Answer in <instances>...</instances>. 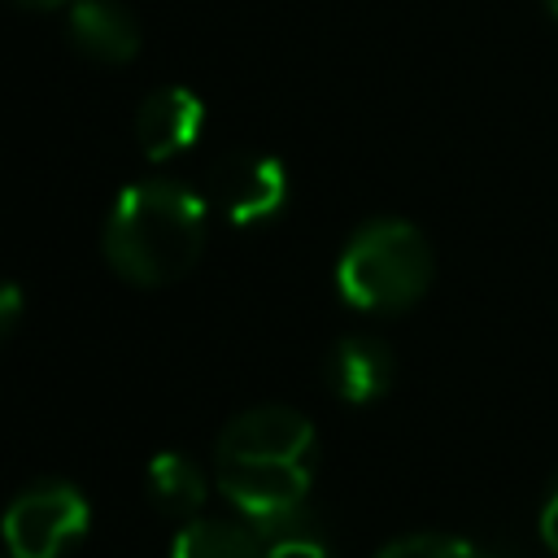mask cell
<instances>
[{"mask_svg":"<svg viewBox=\"0 0 558 558\" xmlns=\"http://www.w3.org/2000/svg\"><path fill=\"white\" fill-rule=\"evenodd\" d=\"M92 527L87 497L65 480H39L22 488L0 519L9 558H65Z\"/></svg>","mask_w":558,"mask_h":558,"instance_id":"cell-4","label":"cell"},{"mask_svg":"<svg viewBox=\"0 0 558 558\" xmlns=\"http://www.w3.org/2000/svg\"><path fill=\"white\" fill-rule=\"evenodd\" d=\"M205 196L227 222L257 227L283 209L288 174L266 153H222L205 174Z\"/></svg>","mask_w":558,"mask_h":558,"instance_id":"cell-5","label":"cell"},{"mask_svg":"<svg viewBox=\"0 0 558 558\" xmlns=\"http://www.w3.org/2000/svg\"><path fill=\"white\" fill-rule=\"evenodd\" d=\"M262 541H266V558H331V545L314 527H305L301 514L262 532Z\"/></svg>","mask_w":558,"mask_h":558,"instance_id":"cell-12","label":"cell"},{"mask_svg":"<svg viewBox=\"0 0 558 558\" xmlns=\"http://www.w3.org/2000/svg\"><path fill=\"white\" fill-rule=\"evenodd\" d=\"M13 4H22V9H39V13H52V9H65L70 0H13Z\"/></svg>","mask_w":558,"mask_h":558,"instance_id":"cell-15","label":"cell"},{"mask_svg":"<svg viewBox=\"0 0 558 558\" xmlns=\"http://www.w3.org/2000/svg\"><path fill=\"white\" fill-rule=\"evenodd\" d=\"M170 558H266V541L253 523L201 514L174 532Z\"/></svg>","mask_w":558,"mask_h":558,"instance_id":"cell-10","label":"cell"},{"mask_svg":"<svg viewBox=\"0 0 558 558\" xmlns=\"http://www.w3.org/2000/svg\"><path fill=\"white\" fill-rule=\"evenodd\" d=\"M541 536H545V545L558 554V484L549 488V497H545V506H541Z\"/></svg>","mask_w":558,"mask_h":558,"instance_id":"cell-14","label":"cell"},{"mask_svg":"<svg viewBox=\"0 0 558 558\" xmlns=\"http://www.w3.org/2000/svg\"><path fill=\"white\" fill-rule=\"evenodd\" d=\"M201 118H205V105L192 87H179V83L153 87L135 109V144L148 161H170L196 144Z\"/></svg>","mask_w":558,"mask_h":558,"instance_id":"cell-6","label":"cell"},{"mask_svg":"<svg viewBox=\"0 0 558 558\" xmlns=\"http://www.w3.org/2000/svg\"><path fill=\"white\" fill-rule=\"evenodd\" d=\"M545 9H549V13H554V17H558V0H545Z\"/></svg>","mask_w":558,"mask_h":558,"instance_id":"cell-16","label":"cell"},{"mask_svg":"<svg viewBox=\"0 0 558 558\" xmlns=\"http://www.w3.org/2000/svg\"><path fill=\"white\" fill-rule=\"evenodd\" d=\"M327 388L349 405H371L392 388V349L375 336H344L323 362Z\"/></svg>","mask_w":558,"mask_h":558,"instance_id":"cell-8","label":"cell"},{"mask_svg":"<svg viewBox=\"0 0 558 558\" xmlns=\"http://www.w3.org/2000/svg\"><path fill=\"white\" fill-rule=\"evenodd\" d=\"M205 497H209V480H205V471H201L196 458L166 449V453H157L148 462V501L166 519H174V523L201 519Z\"/></svg>","mask_w":558,"mask_h":558,"instance_id":"cell-9","label":"cell"},{"mask_svg":"<svg viewBox=\"0 0 558 558\" xmlns=\"http://www.w3.org/2000/svg\"><path fill=\"white\" fill-rule=\"evenodd\" d=\"M65 35L96 65H126L140 52V22L122 0H74Z\"/></svg>","mask_w":558,"mask_h":558,"instance_id":"cell-7","label":"cell"},{"mask_svg":"<svg viewBox=\"0 0 558 558\" xmlns=\"http://www.w3.org/2000/svg\"><path fill=\"white\" fill-rule=\"evenodd\" d=\"M214 484L257 532L296 519L314 484V423L292 405L231 414L214 440Z\"/></svg>","mask_w":558,"mask_h":558,"instance_id":"cell-1","label":"cell"},{"mask_svg":"<svg viewBox=\"0 0 558 558\" xmlns=\"http://www.w3.org/2000/svg\"><path fill=\"white\" fill-rule=\"evenodd\" d=\"M436 257L427 235L405 218L362 222L336 262V288L344 305L362 314H401L432 288Z\"/></svg>","mask_w":558,"mask_h":558,"instance_id":"cell-3","label":"cell"},{"mask_svg":"<svg viewBox=\"0 0 558 558\" xmlns=\"http://www.w3.org/2000/svg\"><path fill=\"white\" fill-rule=\"evenodd\" d=\"M375 558H488V554L449 532H410V536L388 541Z\"/></svg>","mask_w":558,"mask_h":558,"instance_id":"cell-11","label":"cell"},{"mask_svg":"<svg viewBox=\"0 0 558 558\" xmlns=\"http://www.w3.org/2000/svg\"><path fill=\"white\" fill-rule=\"evenodd\" d=\"M209 240V201L183 179L126 183L100 227L105 262L135 288H166L183 279Z\"/></svg>","mask_w":558,"mask_h":558,"instance_id":"cell-2","label":"cell"},{"mask_svg":"<svg viewBox=\"0 0 558 558\" xmlns=\"http://www.w3.org/2000/svg\"><path fill=\"white\" fill-rule=\"evenodd\" d=\"M22 310H26L22 288H17L13 279H0V340L22 323Z\"/></svg>","mask_w":558,"mask_h":558,"instance_id":"cell-13","label":"cell"}]
</instances>
